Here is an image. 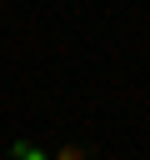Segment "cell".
I'll list each match as a JSON object with an SVG mask.
<instances>
[{
	"mask_svg": "<svg viewBox=\"0 0 150 160\" xmlns=\"http://www.w3.org/2000/svg\"><path fill=\"white\" fill-rule=\"evenodd\" d=\"M5 160H50V155H45V150H40V145H30V140H15V145H10V155H5Z\"/></svg>",
	"mask_w": 150,
	"mask_h": 160,
	"instance_id": "1",
	"label": "cell"
},
{
	"mask_svg": "<svg viewBox=\"0 0 150 160\" xmlns=\"http://www.w3.org/2000/svg\"><path fill=\"white\" fill-rule=\"evenodd\" d=\"M50 160H95V155H90L85 145H60V150H55Z\"/></svg>",
	"mask_w": 150,
	"mask_h": 160,
	"instance_id": "2",
	"label": "cell"
}]
</instances>
